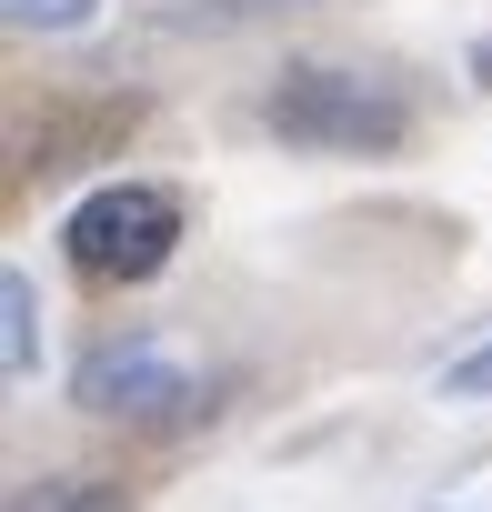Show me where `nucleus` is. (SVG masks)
<instances>
[{
  "instance_id": "6",
  "label": "nucleus",
  "mask_w": 492,
  "mask_h": 512,
  "mask_svg": "<svg viewBox=\"0 0 492 512\" xmlns=\"http://www.w3.org/2000/svg\"><path fill=\"white\" fill-rule=\"evenodd\" d=\"M101 0H11V31H81Z\"/></svg>"
},
{
  "instance_id": "3",
  "label": "nucleus",
  "mask_w": 492,
  "mask_h": 512,
  "mask_svg": "<svg viewBox=\"0 0 492 512\" xmlns=\"http://www.w3.org/2000/svg\"><path fill=\"white\" fill-rule=\"evenodd\" d=\"M71 402L101 412V422H171V412L201 402V382H191L151 332H121V342H101V352L71 372Z\"/></svg>"
},
{
  "instance_id": "7",
  "label": "nucleus",
  "mask_w": 492,
  "mask_h": 512,
  "mask_svg": "<svg viewBox=\"0 0 492 512\" xmlns=\"http://www.w3.org/2000/svg\"><path fill=\"white\" fill-rule=\"evenodd\" d=\"M442 402H492V342H472V352L442 372Z\"/></svg>"
},
{
  "instance_id": "1",
  "label": "nucleus",
  "mask_w": 492,
  "mask_h": 512,
  "mask_svg": "<svg viewBox=\"0 0 492 512\" xmlns=\"http://www.w3.org/2000/svg\"><path fill=\"white\" fill-rule=\"evenodd\" d=\"M262 121H272V141L322 151V161H382V151L412 141V101H402L392 81H372V71H332V61L282 71L272 101H262Z\"/></svg>"
},
{
  "instance_id": "5",
  "label": "nucleus",
  "mask_w": 492,
  "mask_h": 512,
  "mask_svg": "<svg viewBox=\"0 0 492 512\" xmlns=\"http://www.w3.org/2000/svg\"><path fill=\"white\" fill-rule=\"evenodd\" d=\"M11 512H131L111 482H41V492H21Z\"/></svg>"
},
{
  "instance_id": "2",
  "label": "nucleus",
  "mask_w": 492,
  "mask_h": 512,
  "mask_svg": "<svg viewBox=\"0 0 492 512\" xmlns=\"http://www.w3.org/2000/svg\"><path fill=\"white\" fill-rule=\"evenodd\" d=\"M61 241H71V262L91 282H151L181 251V191H161V181H101L91 201H71Z\"/></svg>"
},
{
  "instance_id": "4",
  "label": "nucleus",
  "mask_w": 492,
  "mask_h": 512,
  "mask_svg": "<svg viewBox=\"0 0 492 512\" xmlns=\"http://www.w3.org/2000/svg\"><path fill=\"white\" fill-rule=\"evenodd\" d=\"M0 372L11 382L41 372V292H31V272H0Z\"/></svg>"
},
{
  "instance_id": "8",
  "label": "nucleus",
  "mask_w": 492,
  "mask_h": 512,
  "mask_svg": "<svg viewBox=\"0 0 492 512\" xmlns=\"http://www.w3.org/2000/svg\"><path fill=\"white\" fill-rule=\"evenodd\" d=\"M252 11H292V0H201V21H252Z\"/></svg>"
}]
</instances>
